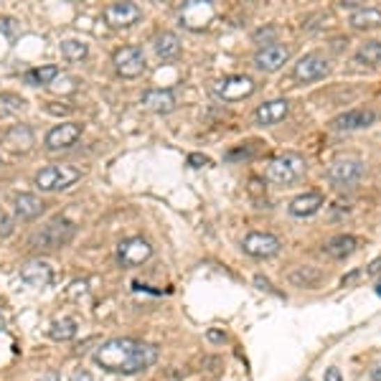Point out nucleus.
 I'll list each match as a JSON object with an SVG mask.
<instances>
[{
    "label": "nucleus",
    "mask_w": 381,
    "mask_h": 381,
    "mask_svg": "<svg viewBox=\"0 0 381 381\" xmlns=\"http://www.w3.org/2000/svg\"><path fill=\"white\" fill-rule=\"evenodd\" d=\"M145 109H150V112H158V115H168L176 109V94L171 89H148L143 94V100H140Z\"/></svg>",
    "instance_id": "nucleus-19"
},
{
    "label": "nucleus",
    "mask_w": 381,
    "mask_h": 381,
    "mask_svg": "<svg viewBox=\"0 0 381 381\" xmlns=\"http://www.w3.org/2000/svg\"><path fill=\"white\" fill-rule=\"evenodd\" d=\"M379 272H381V257L374 259V262L366 267V277H374V274H379Z\"/></svg>",
    "instance_id": "nucleus-38"
},
{
    "label": "nucleus",
    "mask_w": 381,
    "mask_h": 381,
    "mask_svg": "<svg viewBox=\"0 0 381 381\" xmlns=\"http://www.w3.org/2000/svg\"><path fill=\"white\" fill-rule=\"evenodd\" d=\"M211 15H214V8L209 3H201V0H191L186 3L183 8V13H180V21L186 23L188 29H203L206 21H211Z\"/></svg>",
    "instance_id": "nucleus-20"
},
{
    "label": "nucleus",
    "mask_w": 381,
    "mask_h": 381,
    "mask_svg": "<svg viewBox=\"0 0 381 381\" xmlns=\"http://www.w3.org/2000/svg\"><path fill=\"white\" fill-rule=\"evenodd\" d=\"M339 6L341 8H348V10H353V13H356V10H361V8H366L364 3H361V0H341Z\"/></svg>",
    "instance_id": "nucleus-36"
},
{
    "label": "nucleus",
    "mask_w": 381,
    "mask_h": 381,
    "mask_svg": "<svg viewBox=\"0 0 381 381\" xmlns=\"http://www.w3.org/2000/svg\"><path fill=\"white\" fill-rule=\"evenodd\" d=\"M364 277H366V267H364V270H353V272H348L343 280H341V285H343V288H351V285H356L359 280H364Z\"/></svg>",
    "instance_id": "nucleus-33"
},
{
    "label": "nucleus",
    "mask_w": 381,
    "mask_h": 381,
    "mask_svg": "<svg viewBox=\"0 0 381 381\" xmlns=\"http://www.w3.org/2000/svg\"><path fill=\"white\" fill-rule=\"evenodd\" d=\"M81 178V171L74 166H66V163H56V166H46L36 173V183L41 191L46 194H54V191H66V188H72L77 180Z\"/></svg>",
    "instance_id": "nucleus-4"
},
{
    "label": "nucleus",
    "mask_w": 381,
    "mask_h": 381,
    "mask_svg": "<svg viewBox=\"0 0 381 381\" xmlns=\"http://www.w3.org/2000/svg\"><path fill=\"white\" fill-rule=\"evenodd\" d=\"M56 77H59V66L46 64L38 66V69H29V72L23 74V81L29 86H49Z\"/></svg>",
    "instance_id": "nucleus-26"
},
{
    "label": "nucleus",
    "mask_w": 381,
    "mask_h": 381,
    "mask_svg": "<svg viewBox=\"0 0 381 381\" xmlns=\"http://www.w3.org/2000/svg\"><path fill=\"white\" fill-rule=\"evenodd\" d=\"M376 123V112L374 109H366V107H359V109H348L343 115H339L336 120L331 123L333 130H341V132H348V130H364L368 125Z\"/></svg>",
    "instance_id": "nucleus-15"
},
{
    "label": "nucleus",
    "mask_w": 381,
    "mask_h": 381,
    "mask_svg": "<svg viewBox=\"0 0 381 381\" xmlns=\"http://www.w3.org/2000/svg\"><path fill=\"white\" fill-rule=\"evenodd\" d=\"M254 155V148H239V150H231L229 155H226V160H237V158H252Z\"/></svg>",
    "instance_id": "nucleus-35"
},
{
    "label": "nucleus",
    "mask_w": 381,
    "mask_h": 381,
    "mask_svg": "<svg viewBox=\"0 0 381 381\" xmlns=\"http://www.w3.org/2000/svg\"><path fill=\"white\" fill-rule=\"evenodd\" d=\"M348 23H351L353 29H359V31L381 29V10L379 8H361V10L351 13Z\"/></svg>",
    "instance_id": "nucleus-25"
},
{
    "label": "nucleus",
    "mask_w": 381,
    "mask_h": 381,
    "mask_svg": "<svg viewBox=\"0 0 381 381\" xmlns=\"http://www.w3.org/2000/svg\"><path fill=\"white\" fill-rule=\"evenodd\" d=\"M153 257V247L143 237H130L117 244V259L123 267H140Z\"/></svg>",
    "instance_id": "nucleus-7"
},
{
    "label": "nucleus",
    "mask_w": 381,
    "mask_h": 381,
    "mask_svg": "<svg viewBox=\"0 0 381 381\" xmlns=\"http://www.w3.org/2000/svg\"><path fill=\"white\" fill-rule=\"evenodd\" d=\"M0 143L10 153H29L36 145V135H33V130L29 125H13V127H8L3 132Z\"/></svg>",
    "instance_id": "nucleus-12"
},
{
    "label": "nucleus",
    "mask_w": 381,
    "mask_h": 381,
    "mask_svg": "<svg viewBox=\"0 0 381 381\" xmlns=\"http://www.w3.org/2000/svg\"><path fill=\"white\" fill-rule=\"evenodd\" d=\"M18 31H21V26H18L15 18H10V15H3V18H0V33L6 38H15Z\"/></svg>",
    "instance_id": "nucleus-31"
},
{
    "label": "nucleus",
    "mask_w": 381,
    "mask_h": 381,
    "mask_svg": "<svg viewBox=\"0 0 381 381\" xmlns=\"http://www.w3.org/2000/svg\"><path fill=\"white\" fill-rule=\"evenodd\" d=\"M376 293H379V295H381V285H379V288H376Z\"/></svg>",
    "instance_id": "nucleus-46"
},
{
    "label": "nucleus",
    "mask_w": 381,
    "mask_h": 381,
    "mask_svg": "<svg viewBox=\"0 0 381 381\" xmlns=\"http://www.w3.org/2000/svg\"><path fill=\"white\" fill-rule=\"evenodd\" d=\"M320 206H323V194L320 191H308V194H300L290 201V214L297 216V219H305V216L318 214Z\"/></svg>",
    "instance_id": "nucleus-21"
},
{
    "label": "nucleus",
    "mask_w": 381,
    "mask_h": 381,
    "mask_svg": "<svg viewBox=\"0 0 381 381\" xmlns=\"http://www.w3.org/2000/svg\"><path fill=\"white\" fill-rule=\"evenodd\" d=\"M26 109V100L21 94H13V92H3L0 94V117L6 115H18Z\"/></svg>",
    "instance_id": "nucleus-29"
},
{
    "label": "nucleus",
    "mask_w": 381,
    "mask_h": 381,
    "mask_svg": "<svg viewBox=\"0 0 381 381\" xmlns=\"http://www.w3.org/2000/svg\"><path fill=\"white\" fill-rule=\"evenodd\" d=\"M0 328H3V318H0Z\"/></svg>",
    "instance_id": "nucleus-47"
},
{
    "label": "nucleus",
    "mask_w": 381,
    "mask_h": 381,
    "mask_svg": "<svg viewBox=\"0 0 381 381\" xmlns=\"http://www.w3.org/2000/svg\"><path fill=\"white\" fill-rule=\"evenodd\" d=\"M356 64L379 66L381 64V41H368L356 51Z\"/></svg>",
    "instance_id": "nucleus-28"
},
{
    "label": "nucleus",
    "mask_w": 381,
    "mask_h": 381,
    "mask_svg": "<svg viewBox=\"0 0 381 381\" xmlns=\"http://www.w3.org/2000/svg\"><path fill=\"white\" fill-rule=\"evenodd\" d=\"M74 234H77V224L64 219V216H56L29 239V247H33V249H59V247L69 244Z\"/></svg>",
    "instance_id": "nucleus-2"
},
{
    "label": "nucleus",
    "mask_w": 381,
    "mask_h": 381,
    "mask_svg": "<svg viewBox=\"0 0 381 381\" xmlns=\"http://www.w3.org/2000/svg\"><path fill=\"white\" fill-rule=\"evenodd\" d=\"M305 176V160L297 153H282L267 163L265 178L274 186H293Z\"/></svg>",
    "instance_id": "nucleus-3"
},
{
    "label": "nucleus",
    "mask_w": 381,
    "mask_h": 381,
    "mask_svg": "<svg viewBox=\"0 0 381 381\" xmlns=\"http://www.w3.org/2000/svg\"><path fill=\"white\" fill-rule=\"evenodd\" d=\"M242 249H244L249 257H259V259H267V257H274V254L282 249V242L274 234H265V231H252L247 234L244 242H242Z\"/></svg>",
    "instance_id": "nucleus-8"
},
{
    "label": "nucleus",
    "mask_w": 381,
    "mask_h": 381,
    "mask_svg": "<svg viewBox=\"0 0 381 381\" xmlns=\"http://www.w3.org/2000/svg\"><path fill=\"white\" fill-rule=\"evenodd\" d=\"M49 336L54 341H72L77 336V320L72 318H59L49 325Z\"/></svg>",
    "instance_id": "nucleus-27"
},
{
    "label": "nucleus",
    "mask_w": 381,
    "mask_h": 381,
    "mask_svg": "<svg viewBox=\"0 0 381 381\" xmlns=\"http://www.w3.org/2000/svg\"><path fill=\"white\" fill-rule=\"evenodd\" d=\"M38 381H59V371H46Z\"/></svg>",
    "instance_id": "nucleus-44"
},
{
    "label": "nucleus",
    "mask_w": 381,
    "mask_h": 381,
    "mask_svg": "<svg viewBox=\"0 0 381 381\" xmlns=\"http://www.w3.org/2000/svg\"><path fill=\"white\" fill-rule=\"evenodd\" d=\"M81 125L79 123H64V125H56L54 130H49L46 135V148L49 150H66L77 145V140L81 137Z\"/></svg>",
    "instance_id": "nucleus-13"
},
{
    "label": "nucleus",
    "mask_w": 381,
    "mask_h": 381,
    "mask_svg": "<svg viewBox=\"0 0 381 381\" xmlns=\"http://www.w3.org/2000/svg\"><path fill=\"white\" fill-rule=\"evenodd\" d=\"M21 280L31 288H49L51 280H54V270H51L49 262H29V265L21 267Z\"/></svg>",
    "instance_id": "nucleus-17"
},
{
    "label": "nucleus",
    "mask_w": 381,
    "mask_h": 381,
    "mask_svg": "<svg viewBox=\"0 0 381 381\" xmlns=\"http://www.w3.org/2000/svg\"><path fill=\"white\" fill-rule=\"evenodd\" d=\"M211 160L206 158V155H201V153H191L188 155V166L191 168H203V166H209Z\"/></svg>",
    "instance_id": "nucleus-34"
},
{
    "label": "nucleus",
    "mask_w": 381,
    "mask_h": 381,
    "mask_svg": "<svg viewBox=\"0 0 381 381\" xmlns=\"http://www.w3.org/2000/svg\"><path fill=\"white\" fill-rule=\"evenodd\" d=\"M368 376H371V381H381V359L376 361L374 366H371V371H368Z\"/></svg>",
    "instance_id": "nucleus-41"
},
{
    "label": "nucleus",
    "mask_w": 381,
    "mask_h": 381,
    "mask_svg": "<svg viewBox=\"0 0 381 381\" xmlns=\"http://www.w3.org/2000/svg\"><path fill=\"white\" fill-rule=\"evenodd\" d=\"M254 89H257V84L247 74H231V77H224L214 84V94L224 102H242L247 97H252Z\"/></svg>",
    "instance_id": "nucleus-5"
},
{
    "label": "nucleus",
    "mask_w": 381,
    "mask_h": 381,
    "mask_svg": "<svg viewBox=\"0 0 381 381\" xmlns=\"http://www.w3.org/2000/svg\"><path fill=\"white\" fill-rule=\"evenodd\" d=\"M254 285H257L259 290H272V285H270V280H265V277H254Z\"/></svg>",
    "instance_id": "nucleus-42"
},
{
    "label": "nucleus",
    "mask_w": 381,
    "mask_h": 381,
    "mask_svg": "<svg viewBox=\"0 0 381 381\" xmlns=\"http://www.w3.org/2000/svg\"><path fill=\"white\" fill-rule=\"evenodd\" d=\"M209 341H216V343H224V341H226V336H224V333H219V331H209Z\"/></svg>",
    "instance_id": "nucleus-43"
},
{
    "label": "nucleus",
    "mask_w": 381,
    "mask_h": 381,
    "mask_svg": "<svg viewBox=\"0 0 381 381\" xmlns=\"http://www.w3.org/2000/svg\"><path fill=\"white\" fill-rule=\"evenodd\" d=\"M262 38H274V29H259L257 33H254V41H262Z\"/></svg>",
    "instance_id": "nucleus-39"
},
{
    "label": "nucleus",
    "mask_w": 381,
    "mask_h": 381,
    "mask_svg": "<svg viewBox=\"0 0 381 381\" xmlns=\"http://www.w3.org/2000/svg\"><path fill=\"white\" fill-rule=\"evenodd\" d=\"M153 51H155V56L163 59V61H171L180 54V38L171 31H163L158 36L153 38Z\"/></svg>",
    "instance_id": "nucleus-24"
},
{
    "label": "nucleus",
    "mask_w": 381,
    "mask_h": 381,
    "mask_svg": "<svg viewBox=\"0 0 381 381\" xmlns=\"http://www.w3.org/2000/svg\"><path fill=\"white\" fill-rule=\"evenodd\" d=\"M158 345L135 339H112L94 351V361L109 374H140L158 361Z\"/></svg>",
    "instance_id": "nucleus-1"
},
{
    "label": "nucleus",
    "mask_w": 381,
    "mask_h": 381,
    "mask_svg": "<svg viewBox=\"0 0 381 381\" xmlns=\"http://www.w3.org/2000/svg\"><path fill=\"white\" fill-rule=\"evenodd\" d=\"M46 109H49V112H54V115H66V112H69V107H51V104Z\"/></svg>",
    "instance_id": "nucleus-45"
},
{
    "label": "nucleus",
    "mask_w": 381,
    "mask_h": 381,
    "mask_svg": "<svg viewBox=\"0 0 381 381\" xmlns=\"http://www.w3.org/2000/svg\"><path fill=\"white\" fill-rule=\"evenodd\" d=\"M323 270H318V267H313V265H300V267H295V270H290V274H288V280H290V285H295V288H308V290H313V288H318L320 282H323Z\"/></svg>",
    "instance_id": "nucleus-22"
},
{
    "label": "nucleus",
    "mask_w": 381,
    "mask_h": 381,
    "mask_svg": "<svg viewBox=\"0 0 381 381\" xmlns=\"http://www.w3.org/2000/svg\"><path fill=\"white\" fill-rule=\"evenodd\" d=\"M290 46H282V43H270V46H262V49L254 54V66L259 72H277L290 61Z\"/></svg>",
    "instance_id": "nucleus-9"
},
{
    "label": "nucleus",
    "mask_w": 381,
    "mask_h": 381,
    "mask_svg": "<svg viewBox=\"0 0 381 381\" xmlns=\"http://www.w3.org/2000/svg\"><path fill=\"white\" fill-rule=\"evenodd\" d=\"M0 166H3V158H0Z\"/></svg>",
    "instance_id": "nucleus-48"
},
{
    "label": "nucleus",
    "mask_w": 381,
    "mask_h": 381,
    "mask_svg": "<svg viewBox=\"0 0 381 381\" xmlns=\"http://www.w3.org/2000/svg\"><path fill=\"white\" fill-rule=\"evenodd\" d=\"M69 381H92V374H89V371H81L79 368V371H74Z\"/></svg>",
    "instance_id": "nucleus-40"
},
{
    "label": "nucleus",
    "mask_w": 381,
    "mask_h": 381,
    "mask_svg": "<svg viewBox=\"0 0 381 381\" xmlns=\"http://www.w3.org/2000/svg\"><path fill=\"white\" fill-rule=\"evenodd\" d=\"M61 54L69 61H81L89 54V46L84 41H77V38H66V41H61Z\"/></svg>",
    "instance_id": "nucleus-30"
},
{
    "label": "nucleus",
    "mask_w": 381,
    "mask_h": 381,
    "mask_svg": "<svg viewBox=\"0 0 381 381\" xmlns=\"http://www.w3.org/2000/svg\"><path fill=\"white\" fill-rule=\"evenodd\" d=\"M364 176V163L359 158H339L328 168V178L336 186H353Z\"/></svg>",
    "instance_id": "nucleus-10"
},
{
    "label": "nucleus",
    "mask_w": 381,
    "mask_h": 381,
    "mask_svg": "<svg viewBox=\"0 0 381 381\" xmlns=\"http://www.w3.org/2000/svg\"><path fill=\"white\" fill-rule=\"evenodd\" d=\"M13 211H15V219H21V221H33L38 216L46 211V203L43 199L33 194H18L13 196Z\"/></svg>",
    "instance_id": "nucleus-18"
},
{
    "label": "nucleus",
    "mask_w": 381,
    "mask_h": 381,
    "mask_svg": "<svg viewBox=\"0 0 381 381\" xmlns=\"http://www.w3.org/2000/svg\"><path fill=\"white\" fill-rule=\"evenodd\" d=\"M290 112V102L288 100H272V102H265L254 109V123L259 127H272L277 125L280 120H285Z\"/></svg>",
    "instance_id": "nucleus-16"
},
{
    "label": "nucleus",
    "mask_w": 381,
    "mask_h": 381,
    "mask_svg": "<svg viewBox=\"0 0 381 381\" xmlns=\"http://www.w3.org/2000/svg\"><path fill=\"white\" fill-rule=\"evenodd\" d=\"M15 231V224H13V219L6 214V211L0 209V239H6V237H10Z\"/></svg>",
    "instance_id": "nucleus-32"
},
{
    "label": "nucleus",
    "mask_w": 381,
    "mask_h": 381,
    "mask_svg": "<svg viewBox=\"0 0 381 381\" xmlns=\"http://www.w3.org/2000/svg\"><path fill=\"white\" fill-rule=\"evenodd\" d=\"M112 64H115V72L120 74L123 79H137V77H143L145 69H148L143 49H137V46H123V49H117L115 56H112Z\"/></svg>",
    "instance_id": "nucleus-6"
},
{
    "label": "nucleus",
    "mask_w": 381,
    "mask_h": 381,
    "mask_svg": "<svg viewBox=\"0 0 381 381\" xmlns=\"http://www.w3.org/2000/svg\"><path fill=\"white\" fill-rule=\"evenodd\" d=\"M143 18V8L135 3H112L104 8V21L112 29H130Z\"/></svg>",
    "instance_id": "nucleus-11"
},
{
    "label": "nucleus",
    "mask_w": 381,
    "mask_h": 381,
    "mask_svg": "<svg viewBox=\"0 0 381 381\" xmlns=\"http://www.w3.org/2000/svg\"><path fill=\"white\" fill-rule=\"evenodd\" d=\"M325 381H343V376H341V368H336V366L325 368Z\"/></svg>",
    "instance_id": "nucleus-37"
},
{
    "label": "nucleus",
    "mask_w": 381,
    "mask_h": 381,
    "mask_svg": "<svg viewBox=\"0 0 381 381\" xmlns=\"http://www.w3.org/2000/svg\"><path fill=\"white\" fill-rule=\"evenodd\" d=\"M328 72H331V64H328V59H323L320 54H308V56H302L295 64V79L297 81L323 79Z\"/></svg>",
    "instance_id": "nucleus-14"
},
{
    "label": "nucleus",
    "mask_w": 381,
    "mask_h": 381,
    "mask_svg": "<svg viewBox=\"0 0 381 381\" xmlns=\"http://www.w3.org/2000/svg\"><path fill=\"white\" fill-rule=\"evenodd\" d=\"M356 247H359V239L353 237V234H339V237H333L325 242L323 252L333 259H345L356 252Z\"/></svg>",
    "instance_id": "nucleus-23"
}]
</instances>
